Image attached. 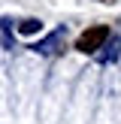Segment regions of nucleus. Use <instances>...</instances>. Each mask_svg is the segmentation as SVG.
<instances>
[{"instance_id":"obj_1","label":"nucleus","mask_w":121,"mask_h":124,"mask_svg":"<svg viewBox=\"0 0 121 124\" xmlns=\"http://www.w3.org/2000/svg\"><path fill=\"white\" fill-rule=\"evenodd\" d=\"M106 39H109V27H106V24H94V27H88V30L76 39V48H79L82 54H94L97 48H103Z\"/></svg>"},{"instance_id":"obj_2","label":"nucleus","mask_w":121,"mask_h":124,"mask_svg":"<svg viewBox=\"0 0 121 124\" xmlns=\"http://www.w3.org/2000/svg\"><path fill=\"white\" fill-rule=\"evenodd\" d=\"M60 46H64V30H54L48 39H42L39 46H33V48L42 52V54H54V52H60Z\"/></svg>"},{"instance_id":"obj_3","label":"nucleus","mask_w":121,"mask_h":124,"mask_svg":"<svg viewBox=\"0 0 121 124\" xmlns=\"http://www.w3.org/2000/svg\"><path fill=\"white\" fill-rule=\"evenodd\" d=\"M39 30H42V21H36V18H24V21L18 24V33H24V36L39 33Z\"/></svg>"},{"instance_id":"obj_4","label":"nucleus","mask_w":121,"mask_h":124,"mask_svg":"<svg viewBox=\"0 0 121 124\" xmlns=\"http://www.w3.org/2000/svg\"><path fill=\"white\" fill-rule=\"evenodd\" d=\"M103 3H112V0H103Z\"/></svg>"}]
</instances>
